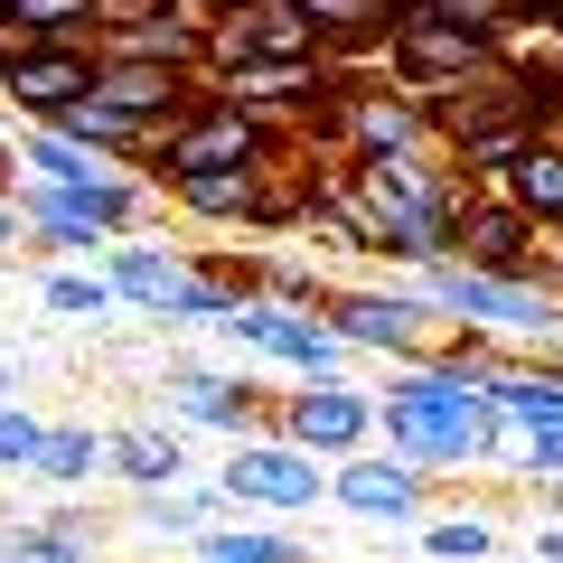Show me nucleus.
<instances>
[{
    "label": "nucleus",
    "instance_id": "f257e3e1",
    "mask_svg": "<svg viewBox=\"0 0 563 563\" xmlns=\"http://www.w3.org/2000/svg\"><path fill=\"white\" fill-rule=\"evenodd\" d=\"M376 442L404 451V461H422L432 479L442 470H488V461L526 470V432L498 413L488 366H461V357L395 366V385H376Z\"/></svg>",
    "mask_w": 563,
    "mask_h": 563
},
{
    "label": "nucleus",
    "instance_id": "f03ea898",
    "mask_svg": "<svg viewBox=\"0 0 563 563\" xmlns=\"http://www.w3.org/2000/svg\"><path fill=\"white\" fill-rule=\"evenodd\" d=\"M347 179L376 217V263H404V273L451 263V225L479 179H461L442 151H366V161H347Z\"/></svg>",
    "mask_w": 563,
    "mask_h": 563
},
{
    "label": "nucleus",
    "instance_id": "7ed1b4c3",
    "mask_svg": "<svg viewBox=\"0 0 563 563\" xmlns=\"http://www.w3.org/2000/svg\"><path fill=\"white\" fill-rule=\"evenodd\" d=\"M422 103H432V151H442L461 179H479V188L544 132V122H536V95H526V76H517L507 57L479 66V76H461V85H432Z\"/></svg>",
    "mask_w": 563,
    "mask_h": 563
},
{
    "label": "nucleus",
    "instance_id": "20e7f679",
    "mask_svg": "<svg viewBox=\"0 0 563 563\" xmlns=\"http://www.w3.org/2000/svg\"><path fill=\"white\" fill-rule=\"evenodd\" d=\"M422 291H432V310L461 329H479V339L498 347H526V357H544V347L563 339V291L554 282H507V273H479V263H432V273H413Z\"/></svg>",
    "mask_w": 563,
    "mask_h": 563
},
{
    "label": "nucleus",
    "instance_id": "39448f33",
    "mask_svg": "<svg viewBox=\"0 0 563 563\" xmlns=\"http://www.w3.org/2000/svg\"><path fill=\"white\" fill-rule=\"evenodd\" d=\"M320 310H329V329H339L357 357H395V366L442 357V339H451V320L432 310L422 282H329Z\"/></svg>",
    "mask_w": 563,
    "mask_h": 563
},
{
    "label": "nucleus",
    "instance_id": "423d86ee",
    "mask_svg": "<svg viewBox=\"0 0 563 563\" xmlns=\"http://www.w3.org/2000/svg\"><path fill=\"white\" fill-rule=\"evenodd\" d=\"M217 488L235 517H310V507H329V461L263 422V432H244L217 461Z\"/></svg>",
    "mask_w": 563,
    "mask_h": 563
},
{
    "label": "nucleus",
    "instance_id": "0eeeda50",
    "mask_svg": "<svg viewBox=\"0 0 563 563\" xmlns=\"http://www.w3.org/2000/svg\"><path fill=\"white\" fill-rule=\"evenodd\" d=\"M95 85H103L95 38H20V29L0 20V103L20 122H66Z\"/></svg>",
    "mask_w": 563,
    "mask_h": 563
},
{
    "label": "nucleus",
    "instance_id": "6e6552de",
    "mask_svg": "<svg viewBox=\"0 0 563 563\" xmlns=\"http://www.w3.org/2000/svg\"><path fill=\"white\" fill-rule=\"evenodd\" d=\"M301 132H282V122H263V113H244V103H225V95H207L198 113L179 122V132H161V151H151V179H188V169H244V161H282Z\"/></svg>",
    "mask_w": 563,
    "mask_h": 563
},
{
    "label": "nucleus",
    "instance_id": "1a4fd4ad",
    "mask_svg": "<svg viewBox=\"0 0 563 563\" xmlns=\"http://www.w3.org/2000/svg\"><path fill=\"white\" fill-rule=\"evenodd\" d=\"M225 339L263 347V357H273V366H291V376H347V357H357V347H347L339 329H329V310H310V301H273V291L235 301Z\"/></svg>",
    "mask_w": 563,
    "mask_h": 563
},
{
    "label": "nucleus",
    "instance_id": "9d476101",
    "mask_svg": "<svg viewBox=\"0 0 563 563\" xmlns=\"http://www.w3.org/2000/svg\"><path fill=\"white\" fill-rule=\"evenodd\" d=\"M329 507L339 517H366V526H422L432 517V470L385 451V442H366L347 461H329Z\"/></svg>",
    "mask_w": 563,
    "mask_h": 563
},
{
    "label": "nucleus",
    "instance_id": "9b49d317",
    "mask_svg": "<svg viewBox=\"0 0 563 563\" xmlns=\"http://www.w3.org/2000/svg\"><path fill=\"white\" fill-rule=\"evenodd\" d=\"M273 432H291L301 451L320 461H347V451L376 442V385H347V376H301L291 395H273Z\"/></svg>",
    "mask_w": 563,
    "mask_h": 563
},
{
    "label": "nucleus",
    "instance_id": "f8f14e48",
    "mask_svg": "<svg viewBox=\"0 0 563 563\" xmlns=\"http://www.w3.org/2000/svg\"><path fill=\"white\" fill-rule=\"evenodd\" d=\"M161 395H169L161 413L179 422V432H225V442H244V432L273 422V395H263L254 376H225V366H179V357H169Z\"/></svg>",
    "mask_w": 563,
    "mask_h": 563
},
{
    "label": "nucleus",
    "instance_id": "ddd939ff",
    "mask_svg": "<svg viewBox=\"0 0 563 563\" xmlns=\"http://www.w3.org/2000/svg\"><path fill=\"white\" fill-rule=\"evenodd\" d=\"M479 66H498V47L488 38H470V29H451L442 10H422V0H404V20H395V38H385V76H404V85H461V76H479Z\"/></svg>",
    "mask_w": 563,
    "mask_h": 563
},
{
    "label": "nucleus",
    "instance_id": "4468645a",
    "mask_svg": "<svg viewBox=\"0 0 563 563\" xmlns=\"http://www.w3.org/2000/svg\"><path fill=\"white\" fill-rule=\"evenodd\" d=\"M103 273L122 282V301H132L141 320H169V301H179L188 282L207 273V263L188 254V244H161L151 225H141V235H113V254H103Z\"/></svg>",
    "mask_w": 563,
    "mask_h": 563
},
{
    "label": "nucleus",
    "instance_id": "2eb2a0df",
    "mask_svg": "<svg viewBox=\"0 0 563 563\" xmlns=\"http://www.w3.org/2000/svg\"><path fill=\"white\" fill-rule=\"evenodd\" d=\"M0 563H103V517L76 507V488H66V507L0 526Z\"/></svg>",
    "mask_w": 563,
    "mask_h": 563
},
{
    "label": "nucleus",
    "instance_id": "dca6fc26",
    "mask_svg": "<svg viewBox=\"0 0 563 563\" xmlns=\"http://www.w3.org/2000/svg\"><path fill=\"white\" fill-rule=\"evenodd\" d=\"M310 20H320V47L339 66H385V38H395L404 0H301Z\"/></svg>",
    "mask_w": 563,
    "mask_h": 563
},
{
    "label": "nucleus",
    "instance_id": "f3484780",
    "mask_svg": "<svg viewBox=\"0 0 563 563\" xmlns=\"http://www.w3.org/2000/svg\"><path fill=\"white\" fill-rule=\"evenodd\" d=\"M29 479H38V488H95V479H113V422H47Z\"/></svg>",
    "mask_w": 563,
    "mask_h": 563
},
{
    "label": "nucleus",
    "instance_id": "a211bd4d",
    "mask_svg": "<svg viewBox=\"0 0 563 563\" xmlns=\"http://www.w3.org/2000/svg\"><path fill=\"white\" fill-rule=\"evenodd\" d=\"M488 395H498V413L517 422V432L563 422V366H554V357H526V347H507V357L488 366Z\"/></svg>",
    "mask_w": 563,
    "mask_h": 563
},
{
    "label": "nucleus",
    "instance_id": "6ab92c4d",
    "mask_svg": "<svg viewBox=\"0 0 563 563\" xmlns=\"http://www.w3.org/2000/svg\"><path fill=\"white\" fill-rule=\"evenodd\" d=\"M113 479L122 488H179L188 479V442L179 422H113Z\"/></svg>",
    "mask_w": 563,
    "mask_h": 563
},
{
    "label": "nucleus",
    "instance_id": "aec40b11",
    "mask_svg": "<svg viewBox=\"0 0 563 563\" xmlns=\"http://www.w3.org/2000/svg\"><path fill=\"white\" fill-rule=\"evenodd\" d=\"M95 47H103V57H161V66H198V76H207V29L188 20V10H169V0L151 10V20H122V29H103Z\"/></svg>",
    "mask_w": 563,
    "mask_h": 563
},
{
    "label": "nucleus",
    "instance_id": "412c9836",
    "mask_svg": "<svg viewBox=\"0 0 563 563\" xmlns=\"http://www.w3.org/2000/svg\"><path fill=\"white\" fill-rule=\"evenodd\" d=\"M488 188H507V198H517L536 225H563V132H536Z\"/></svg>",
    "mask_w": 563,
    "mask_h": 563
},
{
    "label": "nucleus",
    "instance_id": "4be33fe9",
    "mask_svg": "<svg viewBox=\"0 0 563 563\" xmlns=\"http://www.w3.org/2000/svg\"><path fill=\"white\" fill-rule=\"evenodd\" d=\"M38 310L47 320H76V329H103V320H122V282L103 273V263H66V273H47L38 282Z\"/></svg>",
    "mask_w": 563,
    "mask_h": 563
},
{
    "label": "nucleus",
    "instance_id": "5701e85b",
    "mask_svg": "<svg viewBox=\"0 0 563 563\" xmlns=\"http://www.w3.org/2000/svg\"><path fill=\"white\" fill-rule=\"evenodd\" d=\"M225 517V488L207 479V488H132V526L141 536H169V544H188V536H207V526Z\"/></svg>",
    "mask_w": 563,
    "mask_h": 563
},
{
    "label": "nucleus",
    "instance_id": "b1692460",
    "mask_svg": "<svg viewBox=\"0 0 563 563\" xmlns=\"http://www.w3.org/2000/svg\"><path fill=\"white\" fill-rule=\"evenodd\" d=\"M188 563H320L310 544H291L282 526H254V517H217L207 536H188Z\"/></svg>",
    "mask_w": 563,
    "mask_h": 563
},
{
    "label": "nucleus",
    "instance_id": "393cba45",
    "mask_svg": "<svg viewBox=\"0 0 563 563\" xmlns=\"http://www.w3.org/2000/svg\"><path fill=\"white\" fill-rule=\"evenodd\" d=\"M413 554H422V563H488V554H498V517H479V507L422 517V526H413Z\"/></svg>",
    "mask_w": 563,
    "mask_h": 563
},
{
    "label": "nucleus",
    "instance_id": "a878e982",
    "mask_svg": "<svg viewBox=\"0 0 563 563\" xmlns=\"http://www.w3.org/2000/svg\"><path fill=\"white\" fill-rule=\"evenodd\" d=\"M0 20L20 29V38H95L103 0H0Z\"/></svg>",
    "mask_w": 563,
    "mask_h": 563
},
{
    "label": "nucleus",
    "instance_id": "bb28decb",
    "mask_svg": "<svg viewBox=\"0 0 563 563\" xmlns=\"http://www.w3.org/2000/svg\"><path fill=\"white\" fill-rule=\"evenodd\" d=\"M263 291H273V301H310V310H320L329 301V273L310 254H291V244H263Z\"/></svg>",
    "mask_w": 563,
    "mask_h": 563
},
{
    "label": "nucleus",
    "instance_id": "cd10ccee",
    "mask_svg": "<svg viewBox=\"0 0 563 563\" xmlns=\"http://www.w3.org/2000/svg\"><path fill=\"white\" fill-rule=\"evenodd\" d=\"M38 442H47V422L29 413V395H10V404H0V479H29Z\"/></svg>",
    "mask_w": 563,
    "mask_h": 563
},
{
    "label": "nucleus",
    "instance_id": "c85d7f7f",
    "mask_svg": "<svg viewBox=\"0 0 563 563\" xmlns=\"http://www.w3.org/2000/svg\"><path fill=\"white\" fill-rule=\"evenodd\" d=\"M526 479H563V422H536L526 432Z\"/></svg>",
    "mask_w": 563,
    "mask_h": 563
},
{
    "label": "nucleus",
    "instance_id": "c756f323",
    "mask_svg": "<svg viewBox=\"0 0 563 563\" xmlns=\"http://www.w3.org/2000/svg\"><path fill=\"white\" fill-rule=\"evenodd\" d=\"M29 235V217H20V198H0V263H10V244Z\"/></svg>",
    "mask_w": 563,
    "mask_h": 563
},
{
    "label": "nucleus",
    "instance_id": "7c9ffc66",
    "mask_svg": "<svg viewBox=\"0 0 563 563\" xmlns=\"http://www.w3.org/2000/svg\"><path fill=\"white\" fill-rule=\"evenodd\" d=\"M536 554H544V563H563V517H554V526H536Z\"/></svg>",
    "mask_w": 563,
    "mask_h": 563
},
{
    "label": "nucleus",
    "instance_id": "2f4dec72",
    "mask_svg": "<svg viewBox=\"0 0 563 563\" xmlns=\"http://www.w3.org/2000/svg\"><path fill=\"white\" fill-rule=\"evenodd\" d=\"M169 10H188V20L207 29V20H217V10H235V0H169Z\"/></svg>",
    "mask_w": 563,
    "mask_h": 563
},
{
    "label": "nucleus",
    "instance_id": "473e14b6",
    "mask_svg": "<svg viewBox=\"0 0 563 563\" xmlns=\"http://www.w3.org/2000/svg\"><path fill=\"white\" fill-rule=\"evenodd\" d=\"M20 385H29V376H20V357H10V347H0V404L20 395Z\"/></svg>",
    "mask_w": 563,
    "mask_h": 563
},
{
    "label": "nucleus",
    "instance_id": "72a5a7b5",
    "mask_svg": "<svg viewBox=\"0 0 563 563\" xmlns=\"http://www.w3.org/2000/svg\"><path fill=\"white\" fill-rule=\"evenodd\" d=\"M10 169H20V141L0 132V198H10Z\"/></svg>",
    "mask_w": 563,
    "mask_h": 563
},
{
    "label": "nucleus",
    "instance_id": "f704fd0d",
    "mask_svg": "<svg viewBox=\"0 0 563 563\" xmlns=\"http://www.w3.org/2000/svg\"><path fill=\"white\" fill-rule=\"evenodd\" d=\"M544 29H554V47H563V0H544Z\"/></svg>",
    "mask_w": 563,
    "mask_h": 563
},
{
    "label": "nucleus",
    "instance_id": "c9c22d12",
    "mask_svg": "<svg viewBox=\"0 0 563 563\" xmlns=\"http://www.w3.org/2000/svg\"><path fill=\"white\" fill-rule=\"evenodd\" d=\"M544 357H554V366H563V339H554V347H544Z\"/></svg>",
    "mask_w": 563,
    "mask_h": 563
},
{
    "label": "nucleus",
    "instance_id": "e433bc0d",
    "mask_svg": "<svg viewBox=\"0 0 563 563\" xmlns=\"http://www.w3.org/2000/svg\"><path fill=\"white\" fill-rule=\"evenodd\" d=\"M554 235H563V225H554Z\"/></svg>",
    "mask_w": 563,
    "mask_h": 563
},
{
    "label": "nucleus",
    "instance_id": "4c0bfd02",
    "mask_svg": "<svg viewBox=\"0 0 563 563\" xmlns=\"http://www.w3.org/2000/svg\"><path fill=\"white\" fill-rule=\"evenodd\" d=\"M536 563H544V554H536Z\"/></svg>",
    "mask_w": 563,
    "mask_h": 563
}]
</instances>
